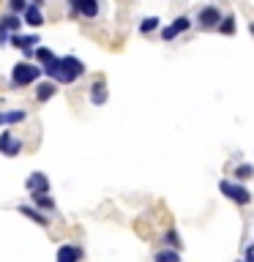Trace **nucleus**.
<instances>
[{"mask_svg": "<svg viewBox=\"0 0 254 262\" xmlns=\"http://www.w3.org/2000/svg\"><path fill=\"white\" fill-rule=\"evenodd\" d=\"M219 33H224V36H232V33H235V16H227V19H221Z\"/></svg>", "mask_w": 254, "mask_h": 262, "instance_id": "nucleus-23", "label": "nucleus"}, {"mask_svg": "<svg viewBox=\"0 0 254 262\" xmlns=\"http://www.w3.org/2000/svg\"><path fill=\"white\" fill-rule=\"evenodd\" d=\"M0 28H3V30H11V33H16V30L22 28V19H19L16 14H3V16H0Z\"/></svg>", "mask_w": 254, "mask_h": 262, "instance_id": "nucleus-17", "label": "nucleus"}, {"mask_svg": "<svg viewBox=\"0 0 254 262\" xmlns=\"http://www.w3.org/2000/svg\"><path fill=\"white\" fill-rule=\"evenodd\" d=\"M8 6H11V11H14V14H19V11L25 14V8H28L30 3H28V0H8Z\"/></svg>", "mask_w": 254, "mask_h": 262, "instance_id": "nucleus-24", "label": "nucleus"}, {"mask_svg": "<svg viewBox=\"0 0 254 262\" xmlns=\"http://www.w3.org/2000/svg\"><path fill=\"white\" fill-rule=\"evenodd\" d=\"M55 259L57 262H79L82 259V249H79V246H74V243H66V246L57 249V257Z\"/></svg>", "mask_w": 254, "mask_h": 262, "instance_id": "nucleus-9", "label": "nucleus"}, {"mask_svg": "<svg viewBox=\"0 0 254 262\" xmlns=\"http://www.w3.org/2000/svg\"><path fill=\"white\" fill-rule=\"evenodd\" d=\"M0 153L8 156V159H14V156L22 153V142L11 134V131H0Z\"/></svg>", "mask_w": 254, "mask_h": 262, "instance_id": "nucleus-4", "label": "nucleus"}, {"mask_svg": "<svg viewBox=\"0 0 254 262\" xmlns=\"http://www.w3.org/2000/svg\"><path fill=\"white\" fill-rule=\"evenodd\" d=\"M232 175H235L238 183H243V180H251V175H254V167H251V164H238Z\"/></svg>", "mask_w": 254, "mask_h": 262, "instance_id": "nucleus-19", "label": "nucleus"}, {"mask_svg": "<svg viewBox=\"0 0 254 262\" xmlns=\"http://www.w3.org/2000/svg\"><path fill=\"white\" fill-rule=\"evenodd\" d=\"M249 30H251V36H254V25H249Z\"/></svg>", "mask_w": 254, "mask_h": 262, "instance_id": "nucleus-27", "label": "nucleus"}, {"mask_svg": "<svg viewBox=\"0 0 254 262\" xmlns=\"http://www.w3.org/2000/svg\"><path fill=\"white\" fill-rule=\"evenodd\" d=\"M107 98H110V93H107L104 79H96L93 85H90V101L93 104H107Z\"/></svg>", "mask_w": 254, "mask_h": 262, "instance_id": "nucleus-12", "label": "nucleus"}, {"mask_svg": "<svg viewBox=\"0 0 254 262\" xmlns=\"http://www.w3.org/2000/svg\"><path fill=\"white\" fill-rule=\"evenodd\" d=\"M188 28H192V19H188V16H178V19L172 22L170 28L161 30V38H164V41H175L180 33H186Z\"/></svg>", "mask_w": 254, "mask_h": 262, "instance_id": "nucleus-7", "label": "nucleus"}, {"mask_svg": "<svg viewBox=\"0 0 254 262\" xmlns=\"http://www.w3.org/2000/svg\"><path fill=\"white\" fill-rule=\"evenodd\" d=\"M156 28H159V16H145L139 22V33H153Z\"/></svg>", "mask_w": 254, "mask_h": 262, "instance_id": "nucleus-21", "label": "nucleus"}, {"mask_svg": "<svg viewBox=\"0 0 254 262\" xmlns=\"http://www.w3.org/2000/svg\"><path fill=\"white\" fill-rule=\"evenodd\" d=\"M28 112L25 110H11V112H0V126H16V123H25Z\"/></svg>", "mask_w": 254, "mask_h": 262, "instance_id": "nucleus-14", "label": "nucleus"}, {"mask_svg": "<svg viewBox=\"0 0 254 262\" xmlns=\"http://www.w3.org/2000/svg\"><path fill=\"white\" fill-rule=\"evenodd\" d=\"M197 19H200L202 28H219L224 16H221V11L216 6H205V8H200V16H197Z\"/></svg>", "mask_w": 254, "mask_h": 262, "instance_id": "nucleus-8", "label": "nucleus"}, {"mask_svg": "<svg viewBox=\"0 0 254 262\" xmlns=\"http://www.w3.org/2000/svg\"><path fill=\"white\" fill-rule=\"evenodd\" d=\"M25 22H28L30 25V28H41V25H44V14H41V8L38 6H28V8H25Z\"/></svg>", "mask_w": 254, "mask_h": 262, "instance_id": "nucleus-13", "label": "nucleus"}, {"mask_svg": "<svg viewBox=\"0 0 254 262\" xmlns=\"http://www.w3.org/2000/svg\"><path fill=\"white\" fill-rule=\"evenodd\" d=\"M55 57H57V55H52V49H47V47L36 49V60H38V63H44V66H47V63H52Z\"/></svg>", "mask_w": 254, "mask_h": 262, "instance_id": "nucleus-22", "label": "nucleus"}, {"mask_svg": "<svg viewBox=\"0 0 254 262\" xmlns=\"http://www.w3.org/2000/svg\"><path fill=\"white\" fill-rule=\"evenodd\" d=\"M153 262H180V251L178 249H161L153 254Z\"/></svg>", "mask_w": 254, "mask_h": 262, "instance_id": "nucleus-18", "label": "nucleus"}, {"mask_svg": "<svg viewBox=\"0 0 254 262\" xmlns=\"http://www.w3.org/2000/svg\"><path fill=\"white\" fill-rule=\"evenodd\" d=\"M25 188H28L30 194H49V178L44 172H33V175H28V180H25Z\"/></svg>", "mask_w": 254, "mask_h": 262, "instance_id": "nucleus-6", "label": "nucleus"}, {"mask_svg": "<svg viewBox=\"0 0 254 262\" xmlns=\"http://www.w3.org/2000/svg\"><path fill=\"white\" fill-rule=\"evenodd\" d=\"M19 213H22L25 219H30L33 224H38V227H49V219H47V213H44V210L30 208V205H19Z\"/></svg>", "mask_w": 254, "mask_h": 262, "instance_id": "nucleus-11", "label": "nucleus"}, {"mask_svg": "<svg viewBox=\"0 0 254 262\" xmlns=\"http://www.w3.org/2000/svg\"><path fill=\"white\" fill-rule=\"evenodd\" d=\"M44 74L52 82H60V85H71L77 82L82 74H85V63L74 55H66V57H55L52 63L44 66Z\"/></svg>", "mask_w": 254, "mask_h": 262, "instance_id": "nucleus-1", "label": "nucleus"}, {"mask_svg": "<svg viewBox=\"0 0 254 262\" xmlns=\"http://www.w3.org/2000/svg\"><path fill=\"white\" fill-rule=\"evenodd\" d=\"M30 202L36 205L38 210H44V213H52L55 210V200L49 194H30Z\"/></svg>", "mask_w": 254, "mask_h": 262, "instance_id": "nucleus-16", "label": "nucleus"}, {"mask_svg": "<svg viewBox=\"0 0 254 262\" xmlns=\"http://www.w3.org/2000/svg\"><path fill=\"white\" fill-rule=\"evenodd\" d=\"M219 191L224 194L229 202L241 205V208L251 202V191H249L243 183H235V180H219Z\"/></svg>", "mask_w": 254, "mask_h": 262, "instance_id": "nucleus-3", "label": "nucleus"}, {"mask_svg": "<svg viewBox=\"0 0 254 262\" xmlns=\"http://www.w3.org/2000/svg\"><path fill=\"white\" fill-rule=\"evenodd\" d=\"M57 93V88H55V82H38L36 85V101L38 104H44V101H49Z\"/></svg>", "mask_w": 254, "mask_h": 262, "instance_id": "nucleus-15", "label": "nucleus"}, {"mask_svg": "<svg viewBox=\"0 0 254 262\" xmlns=\"http://www.w3.org/2000/svg\"><path fill=\"white\" fill-rule=\"evenodd\" d=\"M243 262H254V254H246V259Z\"/></svg>", "mask_w": 254, "mask_h": 262, "instance_id": "nucleus-25", "label": "nucleus"}, {"mask_svg": "<svg viewBox=\"0 0 254 262\" xmlns=\"http://www.w3.org/2000/svg\"><path fill=\"white\" fill-rule=\"evenodd\" d=\"M8 44L22 49V52H30V49L38 44V36H19V33H11V36H8Z\"/></svg>", "mask_w": 254, "mask_h": 262, "instance_id": "nucleus-10", "label": "nucleus"}, {"mask_svg": "<svg viewBox=\"0 0 254 262\" xmlns=\"http://www.w3.org/2000/svg\"><path fill=\"white\" fill-rule=\"evenodd\" d=\"M71 6V16H88V19H93V16H98V0H69Z\"/></svg>", "mask_w": 254, "mask_h": 262, "instance_id": "nucleus-5", "label": "nucleus"}, {"mask_svg": "<svg viewBox=\"0 0 254 262\" xmlns=\"http://www.w3.org/2000/svg\"><path fill=\"white\" fill-rule=\"evenodd\" d=\"M30 3H33V6H41V3H44V0H30Z\"/></svg>", "mask_w": 254, "mask_h": 262, "instance_id": "nucleus-26", "label": "nucleus"}, {"mask_svg": "<svg viewBox=\"0 0 254 262\" xmlns=\"http://www.w3.org/2000/svg\"><path fill=\"white\" fill-rule=\"evenodd\" d=\"M44 74V69H38V66H30V63H16L11 69V85L14 88H25V85H33V82H38V77Z\"/></svg>", "mask_w": 254, "mask_h": 262, "instance_id": "nucleus-2", "label": "nucleus"}, {"mask_svg": "<svg viewBox=\"0 0 254 262\" xmlns=\"http://www.w3.org/2000/svg\"><path fill=\"white\" fill-rule=\"evenodd\" d=\"M164 243H167L170 249H180V246H183V241H180V235L175 229H167V232H164Z\"/></svg>", "mask_w": 254, "mask_h": 262, "instance_id": "nucleus-20", "label": "nucleus"}]
</instances>
